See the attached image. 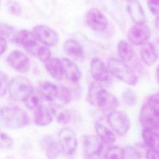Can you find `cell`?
Returning a JSON list of instances; mask_svg holds the SVG:
<instances>
[{"instance_id": "obj_38", "label": "cell", "mask_w": 159, "mask_h": 159, "mask_svg": "<svg viewBox=\"0 0 159 159\" xmlns=\"http://www.w3.org/2000/svg\"><path fill=\"white\" fill-rule=\"evenodd\" d=\"M14 29L6 24H0V35L4 37H10L11 35H14ZM5 38V37H4Z\"/></svg>"}, {"instance_id": "obj_28", "label": "cell", "mask_w": 159, "mask_h": 159, "mask_svg": "<svg viewBox=\"0 0 159 159\" xmlns=\"http://www.w3.org/2000/svg\"><path fill=\"white\" fill-rule=\"evenodd\" d=\"M32 2L41 13L47 16L53 12L55 0H32Z\"/></svg>"}, {"instance_id": "obj_9", "label": "cell", "mask_w": 159, "mask_h": 159, "mask_svg": "<svg viewBox=\"0 0 159 159\" xmlns=\"http://www.w3.org/2000/svg\"><path fill=\"white\" fill-rule=\"evenodd\" d=\"M96 106L102 112L109 114L116 110L118 101L113 94L102 88L99 91L96 96Z\"/></svg>"}, {"instance_id": "obj_26", "label": "cell", "mask_w": 159, "mask_h": 159, "mask_svg": "<svg viewBox=\"0 0 159 159\" xmlns=\"http://www.w3.org/2000/svg\"><path fill=\"white\" fill-rule=\"evenodd\" d=\"M44 145L46 155L48 159H55L61 150L58 142L48 137L45 140Z\"/></svg>"}, {"instance_id": "obj_29", "label": "cell", "mask_w": 159, "mask_h": 159, "mask_svg": "<svg viewBox=\"0 0 159 159\" xmlns=\"http://www.w3.org/2000/svg\"><path fill=\"white\" fill-rule=\"evenodd\" d=\"M42 99L39 91L34 89L33 91L25 100L24 103L29 109H36L42 105Z\"/></svg>"}, {"instance_id": "obj_11", "label": "cell", "mask_w": 159, "mask_h": 159, "mask_svg": "<svg viewBox=\"0 0 159 159\" xmlns=\"http://www.w3.org/2000/svg\"><path fill=\"white\" fill-rule=\"evenodd\" d=\"M7 61L14 70L24 73L30 70V62L27 55L20 50H13L7 57Z\"/></svg>"}, {"instance_id": "obj_23", "label": "cell", "mask_w": 159, "mask_h": 159, "mask_svg": "<svg viewBox=\"0 0 159 159\" xmlns=\"http://www.w3.org/2000/svg\"><path fill=\"white\" fill-rule=\"evenodd\" d=\"M95 131L98 137L104 143L112 144L116 141L114 134L106 126L100 122L96 123Z\"/></svg>"}, {"instance_id": "obj_13", "label": "cell", "mask_w": 159, "mask_h": 159, "mask_svg": "<svg viewBox=\"0 0 159 159\" xmlns=\"http://www.w3.org/2000/svg\"><path fill=\"white\" fill-rule=\"evenodd\" d=\"M139 119L143 129L159 130V116L155 115L150 110L146 102L140 109Z\"/></svg>"}, {"instance_id": "obj_41", "label": "cell", "mask_w": 159, "mask_h": 159, "mask_svg": "<svg viewBox=\"0 0 159 159\" xmlns=\"http://www.w3.org/2000/svg\"><path fill=\"white\" fill-rule=\"evenodd\" d=\"M146 159H159V150L148 148L145 153Z\"/></svg>"}, {"instance_id": "obj_10", "label": "cell", "mask_w": 159, "mask_h": 159, "mask_svg": "<svg viewBox=\"0 0 159 159\" xmlns=\"http://www.w3.org/2000/svg\"><path fill=\"white\" fill-rule=\"evenodd\" d=\"M13 40L16 43L22 46L27 52L35 55V51L39 47L34 33L28 30H21L16 32Z\"/></svg>"}, {"instance_id": "obj_37", "label": "cell", "mask_w": 159, "mask_h": 159, "mask_svg": "<svg viewBox=\"0 0 159 159\" xmlns=\"http://www.w3.org/2000/svg\"><path fill=\"white\" fill-rule=\"evenodd\" d=\"M13 144V139L6 133L0 131V148H7Z\"/></svg>"}, {"instance_id": "obj_40", "label": "cell", "mask_w": 159, "mask_h": 159, "mask_svg": "<svg viewBox=\"0 0 159 159\" xmlns=\"http://www.w3.org/2000/svg\"><path fill=\"white\" fill-rule=\"evenodd\" d=\"M125 154L127 155L128 159H140V153L137 150L131 146H128L126 148Z\"/></svg>"}, {"instance_id": "obj_14", "label": "cell", "mask_w": 159, "mask_h": 159, "mask_svg": "<svg viewBox=\"0 0 159 159\" xmlns=\"http://www.w3.org/2000/svg\"><path fill=\"white\" fill-rule=\"evenodd\" d=\"M90 73L96 81L106 82L109 80V72L107 66L98 58H94L91 60Z\"/></svg>"}, {"instance_id": "obj_31", "label": "cell", "mask_w": 159, "mask_h": 159, "mask_svg": "<svg viewBox=\"0 0 159 159\" xmlns=\"http://www.w3.org/2000/svg\"><path fill=\"white\" fill-rule=\"evenodd\" d=\"M102 88H103L99 82L94 81L91 83L88 88L87 98H88V102L91 105L96 106V96L99 91Z\"/></svg>"}, {"instance_id": "obj_39", "label": "cell", "mask_w": 159, "mask_h": 159, "mask_svg": "<svg viewBox=\"0 0 159 159\" xmlns=\"http://www.w3.org/2000/svg\"><path fill=\"white\" fill-rule=\"evenodd\" d=\"M147 5L152 14L155 16L159 14V0H147Z\"/></svg>"}, {"instance_id": "obj_3", "label": "cell", "mask_w": 159, "mask_h": 159, "mask_svg": "<svg viewBox=\"0 0 159 159\" xmlns=\"http://www.w3.org/2000/svg\"><path fill=\"white\" fill-rule=\"evenodd\" d=\"M34 89L30 81L27 78L18 76L10 81L8 91L12 99L24 102Z\"/></svg>"}, {"instance_id": "obj_22", "label": "cell", "mask_w": 159, "mask_h": 159, "mask_svg": "<svg viewBox=\"0 0 159 159\" xmlns=\"http://www.w3.org/2000/svg\"><path fill=\"white\" fill-rule=\"evenodd\" d=\"M142 137L148 148L159 150V133L150 129H143Z\"/></svg>"}, {"instance_id": "obj_25", "label": "cell", "mask_w": 159, "mask_h": 159, "mask_svg": "<svg viewBox=\"0 0 159 159\" xmlns=\"http://www.w3.org/2000/svg\"><path fill=\"white\" fill-rule=\"evenodd\" d=\"M53 116L57 119V121L61 125H65L69 123L70 121L71 116L70 112L68 109L65 108L62 106L53 105L51 107Z\"/></svg>"}, {"instance_id": "obj_36", "label": "cell", "mask_w": 159, "mask_h": 159, "mask_svg": "<svg viewBox=\"0 0 159 159\" xmlns=\"http://www.w3.org/2000/svg\"><path fill=\"white\" fill-rule=\"evenodd\" d=\"M7 10L12 15L15 16H20L22 13V8L19 2L15 1H9L7 2Z\"/></svg>"}, {"instance_id": "obj_32", "label": "cell", "mask_w": 159, "mask_h": 159, "mask_svg": "<svg viewBox=\"0 0 159 159\" xmlns=\"http://www.w3.org/2000/svg\"><path fill=\"white\" fill-rule=\"evenodd\" d=\"M34 56L37 57L42 62L45 63L51 58V51L47 47L39 46Z\"/></svg>"}, {"instance_id": "obj_7", "label": "cell", "mask_w": 159, "mask_h": 159, "mask_svg": "<svg viewBox=\"0 0 159 159\" xmlns=\"http://www.w3.org/2000/svg\"><path fill=\"white\" fill-rule=\"evenodd\" d=\"M58 143L66 155L73 154L77 147V139L74 131L69 127L61 129L58 133Z\"/></svg>"}, {"instance_id": "obj_33", "label": "cell", "mask_w": 159, "mask_h": 159, "mask_svg": "<svg viewBox=\"0 0 159 159\" xmlns=\"http://www.w3.org/2000/svg\"><path fill=\"white\" fill-rule=\"evenodd\" d=\"M150 110L159 116V93L152 94L146 102Z\"/></svg>"}, {"instance_id": "obj_21", "label": "cell", "mask_w": 159, "mask_h": 159, "mask_svg": "<svg viewBox=\"0 0 159 159\" xmlns=\"http://www.w3.org/2000/svg\"><path fill=\"white\" fill-rule=\"evenodd\" d=\"M39 91L43 99L53 102L58 93V86L50 81H43L39 86Z\"/></svg>"}, {"instance_id": "obj_20", "label": "cell", "mask_w": 159, "mask_h": 159, "mask_svg": "<svg viewBox=\"0 0 159 159\" xmlns=\"http://www.w3.org/2000/svg\"><path fill=\"white\" fill-rule=\"evenodd\" d=\"M45 70L55 80H61L63 78L62 64L61 59L50 58L44 63Z\"/></svg>"}, {"instance_id": "obj_16", "label": "cell", "mask_w": 159, "mask_h": 159, "mask_svg": "<svg viewBox=\"0 0 159 159\" xmlns=\"http://www.w3.org/2000/svg\"><path fill=\"white\" fill-rule=\"evenodd\" d=\"M63 50L65 53L78 61L83 60L84 50L80 42L74 39H68L63 43Z\"/></svg>"}, {"instance_id": "obj_24", "label": "cell", "mask_w": 159, "mask_h": 159, "mask_svg": "<svg viewBox=\"0 0 159 159\" xmlns=\"http://www.w3.org/2000/svg\"><path fill=\"white\" fill-rule=\"evenodd\" d=\"M117 52L119 59L124 62L130 61L134 56V51L132 46L125 40H120L117 45Z\"/></svg>"}, {"instance_id": "obj_12", "label": "cell", "mask_w": 159, "mask_h": 159, "mask_svg": "<svg viewBox=\"0 0 159 159\" xmlns=\"http://www.w3.org/2000/svg\"><path fill=\"white\" fill-rule=\"evenodd\" d=\"M103 142L93 135L85 136L83 140V153L88 158H94L99 156L103 148Z\"/></svg>"}, {"instance_id": "obj_6", "label": "cell", "mask_w": 159, "mask_h": 159, "mask_svg": "<svg viewBox=\"0 0 159 159\" xmlns=\"http://www.w3.org/2000/svg\"><path fill=\"white\" fill-rule=\"evenodd\" d=\"M32 32L37 41L48 47H53L58 42L57 32L46 25L39 24L34 26Z\"/></svg>"}, {"instance_id": "obj_18", "label": "cell", "mask_w": 159, "mask_h": 159, "mask_svg": "<svg viewBox=\"0 0 159 159\" xmlns=\"http://www.w3.org/2000/svg\"><path fill=\"white\" fill-rule=\"evenodd\" d=\"M127 9L129 15L135 24L145 22L144 11L137 0H129L127 5Z\"/></svg>"}, {"instance_id": "obj_42", "label": "cell", "mask_w": 159, "mask_h": 159, "mask_svg": "<svg viewBox=\"0 0 159 159\" xmlns=\"http://www.w3.org/2000/svg\"><path fill=\"white\" fill-rule=\"evenodd\" d=\"M7 43L6 39L0 35V56L2 55L7 49Z\"/></svg>"}, {"instance_id": "obj_44", "label": "cell", "mask_w": 159, "mask_h": 159, "mask_svg": "<svg viewBox=\"0 0 159 159\" xmlns=\"http://www.w3.org/2000/svg\"><path fill=\"white\" fill-rule=\"evenodd\" d=\"M157 79H158V81L159 83V65L158 66L157 68Z\"/></svg>"}, {"instance_id": "obj_2", "label": "cell", "mask_w": 159, "mask_h": 159, "mask_svg": "<svg viewBox=\"0 0 159 159\" xmlns=\"http://www.w3.org/2000/svg\"><path fill=\"white\" fill-rule=\"evenodd\" d=\"M107 66L109 73L117 79L128 85L134 86L137 84L138 78L135 73L125 62L120 59L111 58L108 60Z\"/></svg>"}, {"instance_id": "obj_19", "label": "cell", "mask_w": 159, "mask_h": 159, "mask_svg": "<svg viewBox=\"0 0 159 159\" xmlns=\"http://www.w3.org/2000/svg\"><path fill=\"white\" fill-rule=\"evenodd\" d=\"M53 114L51 107L42 104L35 111L34 122L37 125H47L53 120Z\"/></svg>"}, {"instance_id": "obj_5", "label": "cell", "mask_w": 159, "mask_h": 159, "mask_svg": "<svg viewBox=\"0 0 159 159\" xmlns=\"http://www.w3.org/2000/svg\"><path fill=\"white\" fill-rule=\"evenodd\" d=\"M130 42L135 45H142L148 42L150 37V29L146 22L134 24L127 32Z\"/></svg>"}, {"instance_id": "obj_27", "label": "cell", "mask_w": 159, "mask_h": 159, "mask_svg": "<svg viewBox=\"0 0 159 159\" xmlns=\"http://www.w3.org/2000/svg\"><path fill=\"white\" fill-rule=\"evenodd\" d=\"M71 100L70 91L65 86L60 85L58 86V93L56 99L53 102L54 105L62 106L68 104Z\"/></svg>"}, {"instance_id": "obj_4", "label": "cell", "mask_w": 159, "mask_h": 159, "mask_svg": "<svg viewBox=\"0 0 159 159\" xmlns=\"http://www.w3.org/2000/svg\"><path fill=\"white\" fill-rule=\"evenodd\" d=\"M107 122L111 129L119 135H125L130 129V119L122 111L116 110L108 114Z\"/></svg>"}, {"instance_id": "obj_15", "label": "cell", "mask_w": 159, "mask_h": 159, "mask_svg": "<svg viewBox=\"0 0 159 159\" xmlns=\"http://www.w3.org/2000/svg\"><path fill=\"white\" fill-rule=\"evenodd\" d=\"M140 55L143 62L148 66H152L158 60L159 51L158 48L151 42H147L141 45Z\"/></svg>"}, {"instance_id": "obj_17", "label": "cell", "mask_w": 159, "mask_h": 159, "mask_svg": "<svg viewBox=\"0 0 159 159\" xmlns=\"http://www.w3.org/2000/svg\"><path fill=\"white\" fill-rule=\"evenodd\" d=\"M61 61L63 77H65L67 80L73 82L79 81L81 75L77 65L73 61L67 58L61 59Z\"/></svg>"}, {"instance_id": "obj_43", "label": "cell", "mask_w": 159, "mask_h": 159, "mask_svg": "<svg viewBox=\"0 0 159 159\" xmlns=\"http://www.w3.org/2000/svg\"><path fill=\"white\" fill-rule=\"evenodd\" d=\"M155 25V27L157 29V31L159 32V16L156 18Z\"/></svg>"}, {"instance_id": "obj_30", "label": "cell", "mask_w": 159, "mask_h": 159, "mask_svg": "<svg viewBox=\"0 0 159 159\" xmlns=\"http://www.w3.org/2000/svg\"><path fill=\"white\" fill-rule=\"evenodd\" d=\"M125 150L118 145L109 147L105 155L104 159H125Z\"/></svg>"}, {"instance_id": "obj_34", "label": "cell", "mask_w": 159, "mask_h": 159, "mask_svg": "<svg viewBox=\"0 0 159 159\" xmlns=\"http://www.w3.org/2000/svg\"><path fill=\"white\" fill-rule=\"evenodd\" d=\"M10 81L6 73L0 71V98L3 97L9 89Z\"/></svg>"}, {"instance_id": "obj_35", "label": "cell", "mask_w": 159, "mask_h": 159, "mask_svg": "<svg viewBox=\"0 0 159 159\" xmlns=\"http://www.w3.org/2000/svg\"><path fill=\"white\" fill-rule=\"evenodd\" d=\"M122 98L123 102L127 106H132L136 101V96L135 93L129 88H127L124 91Z\"/></svg>"}, {"instance_id": "obj_1", "label": "cell", "mask_w": 159, "mask_h": 159, "mask_svg": "<svg viewBox=\"0 0 159 159\" xmlns=\"http://www.w3.org/2000/svg\"><path fill=\"white\" fill-rule=\"evenodd\" d=\"M29 123L26 112L16 106H6L0 109V124L7 128L19 129Z\"/></svg>"}, {"instance_id": "obj_8", "label": "cell", "mask_w": 159, "mask_h": 159, "mask_svg": "<svg viewBox=\"0 0 159 159\" xmlns=\"http://www.w3.org/2000/svg\"><path fill=\"white\" fill-rule=\"evenodd\" d=\"M86 22L88 27L94 31L104 30L107 25V19L106 16L96 7L89 9L86 14Z\"/></svg>"}]
</instances>
